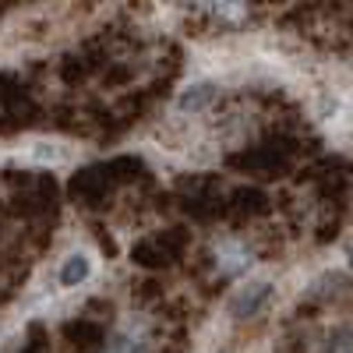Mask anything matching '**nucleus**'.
<instances>
[{
  "label": "nucleus",
  "instance_id": "f257e3e1",
  "mask_svg": "<svg viewBox=\"0 0 353 353\" xmlns=\"http://www.w3.org/2000/svg\"><path fill=\"white\" fill-rule=\"evenodd\" d=\"M272 293H276V286L269 279H251L230 297V314L233 318H254L265 304L272 301Z\"/></svg>",
  "mask_w": 353,
  "mask_h": 353
},
{
  "label": "nucleus",
  "instance_id": "f03ea898",
  "mask_svg": "<svg viewBox=\"0 0 353 353\" xmlns=\"http://www.w3.org/2000/svg\"><path fill=\"white\" fill-rule=\"evenodd\" d=\"M216 96H219V88L212 81H194V85H188L184 92L176 96V110L181 113H201L205 106L216 103Z\"/></svg>",
  "mask_w": 353,
  "mask_h": 353
},
{
  "label": "nucleus",
  "instance_id": "7ed1b4c3",
  "mask_svg": "<svg viewBox=\"0 0 353 353\" xmlns=\"http://www.w3.org/2000/svg\"><path fill=\"white\" fill-rule=\"evenodd\" d=\"M88 276H92V258H88L85 251H74V254H68L64 261H61V286H68V290H74V286H81Z\"/></svg>",
  "mask_w": 353,
  "mask_h": 353
},
{
  "label": "nucleus",
  "instance_id": "20e7f679",
  "mask_svg": "<svg viewBox=\"0 0 353 353\" xmlns=\"http://www.w3.org/2000/svg\"><path fill=\"white\" fill-rule=\"evenodd\" d=\"M106 353H152V350H149V343H145L141 332L128 329V332H117L113 336V343L106 346Z\"/></svg>",
  "mask_w": 353,
  "mask_h": 353
},
{
  "label": "nucleus",
  "instance_id": "39448f33",
  "mask_svg": "<svg viewBox=\"0 0 353 353\" xmlns=\"http://www.w3.org/2000/svg\"><path fill=\"white\" fill-rule=\"evenodd\" d=\"M325 353H353V329L336 325L325 339Z\"/></svg>",
  "mask_w": 353,
  "mask_h": 353
},
{
  "label": "nucleus",
  "instance_id": "423d86ee",
  "mask_svg": "<svg viewBox=\"0 0 353 353\" xmlns=\"http://www.w3.org/2000/svg\"><path fill=\"white\" fill-rule=\"evenodd\" d=\"M219 258H223V269H226V272H237V269H248V265H251V258H248L237 244H223Z\"/></svg>",
  "mask_w": 353,
  "mask_h": 353
},
{
  "label": "nucleus",
  "instance_id": "0eeeda50",
  "mask_svg": "<svg viewBox=\"0 0 353 353\" xmlns=\"http://www.w3.org/2000/svg\"><path fill=\"white\" fill-rule=\"evenodd\" d=\"M61 145H50V141H36L32 145V159L36 163H61Z\"/></svg>",
  "mask_w": 353,
  "mask_h": 353
},
{
  "label": "nucleus",
  "instance_id": "6e6552de",
  "mask_svg": "<svg viewBox=\"0 0 353 353\" xmlns=\"http://www.w3.org/2000/svg\"><path fill=\"white\" fill-rule=\"evenodd\" d=\"M346 261H350V269H353V241H350V248H346Z\"/></svg>",
  "mask_w": 353,
  "mask_h": 353
}]
</instances>
